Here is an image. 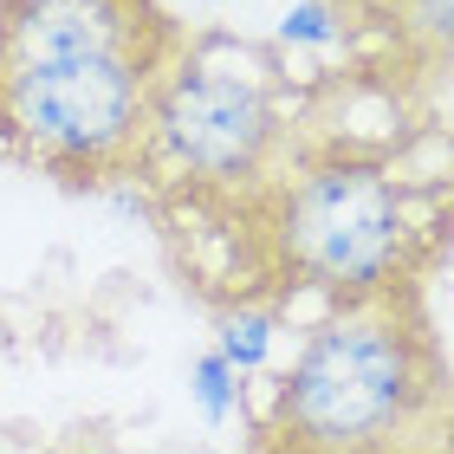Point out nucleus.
<instances>
[{
  "instance_id": "f257e3e1",
  "label": "nucleus",
  "mask_w": 454,
  "mask_h": 454,
  "mask_svg": "<svg viewBox=\"0 0 454 454\" xmlns=\"http://www.w3.org/2000/svg\"><path fill=\"white\" fill-rule=\"evenodd\" d=\"M454 247V143L416 156L370 137H299L227 215L189 227V279L221 305L325 312L428 286Z\"/></svg>"
},
{
  "instance_id": "f03ea898",
  "label": "nucleus",
  "mask_w": 454,
  "mask_h": 454,
  "mask_svg": "<svg viewBox=\"0 0 454 454\" xmlns=\"http://www.w3.org/2000/svg\"><path fill=\"white\" fill-rule=\"evenodd\" d=\"M182 52L169 0H0V156L59 189L130 182Z\"/></svg>"
},
{
  "instance_id": "7ed1b4c3",
  "label": "nucleus",
  "mask_w": 454,
  "mask_h": 454,
  "mask_svg": "<svg viewBox=\"0 0 454 454\" xmlns=\"http://www.w3.org/2000/svg\"><path fill=\"white\" fill-rule=\"evenodd\" d=\"M428 286L325 312L279 370L254 454H403L448 403Z\"/></svg>"
},
{
  "instance_id": "20e7f679",
  "label": "nucleus",
  "mask_w": 454,
  "mask_h": 454,
  "mask_svg": "<svg viewBox=\"0 0 454 454\" xmlns=\"http://www.w3.org/2000/svg\"><path fill=\"white\" fill-rule=\"evenodd\" d=\"M293 143L299 123L279 98V78L240 39L189 33V52L176 59L150 111L130 182L156 201V215L176 234H189L227 215L240 195H254L293 156Z\"/></svg>"
},
{
  "instance_id": "39448f33",
  "label": "nucleus",
  "mask_w": 454,
  "mask_h": 454,
  "mask_svg": "<svg viewBox=\"0 0 454 454\" xmlns=\"http://www.w3.org/2000/svg\"><path fill=\"white\" fill-rule=\"evenodd\" d=\"M396 85L454 78V0H318Z\"/></svg>"
}]
</instances>
